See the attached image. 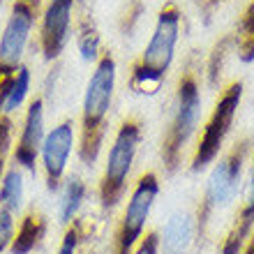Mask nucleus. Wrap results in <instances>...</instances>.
<instances>
[{
	"mask_svg": "<svg viewBox=\"0 0 254 254\" xmlns=\"http://www.w3.org/2000/svg\"><path fill=\"white\" fill-rule=\"evenodd\" d=\"M183 14L176 2H164L157 12L153 35L139 61L129 67V90L143 97H153L162 90L164 79L174 65L176 47L181 40Z\"/></svg>",
	"mask_w": 254,
	"mask_h": 254,
	"instance_id": "nucleus-1",
	"label": "nucleus"
},
{
	"mask_svg": "<svg viewBox=\"0 0 254 254\" xmlns=\"http://www.w3.org/2000/svg\"><path fill=\"white\" fill-rule=\"evenodd\" d=\"M114 90L116 58L111 51H104L100 61L95 63V69L90 72L86 93H83V104H81L76 155H79L81 164H86V167H93L100 160L102 146L107 139V118L111 102H114Z\"/></svg>",
	"mask_w": 254,
	"mask_h": 254,
	"instance_id": "nucleus-2",
	"label": "nucleus"
},
{
	"mask_svg": "<svg viewBox=\"0 0 254 254\" xmlns=\"http://www.w3.org/2000/svg\"><path fill=\"white\" fill-rule=\"evenodd\" d=\"M201 121V83L199 74L188 67L178 79L174 97V114L169 121L160 146V160L164 174L174 176L183 167V155Z\"/></svg>",
	"mask_w": 254,
	"mask_h": 254,
	"instance_id": "nucleus-3",
	"label": "nucleus"
},
{
	"mask_svg": "<svg viewBox=\"0 0 254 254\" xmlns=\"http://www.w3.org/2000/svg\"><path fill=\"white\" fill-rule=\"evenodd\" d=\"M143 136V127L139 118H125L116 132L107 155V167L102 171L97 196L102 210H114L127 192V181L132 174L134 160L139 153V143Z\"/></svg>",
	"mask_w": 254,
	"mask_h": 254,
	"instance_id": "nucleus-4",
	"label": "nucleus"
},
{
	"mask_svg": "<svg viewBox=\"0 0 254 254\" xmlns=\"http://www.w3.org/2000/svg\"><path fill=\"white\" fill-rule=\"evenodd\" d=\"M250 139L238 141L224 157H220V162L213 167L210 176H208L206 190L201 196V203L196 208V234L206 231V224L210 222L213 213L217 208L227 206L229 201H234V196L241 190L243 181V169H245V160L250 155Z\"/></svg>",
	"mask_w": 254,
	"mask_h": 254,
	"instance_id": "nucleus-5",
	"label": "nucleus"
},
{
	"mask_svg": "<svg viewBox=\"0 0 254 254\" xmlns=\"http://www.w3.org/2000/svg\"><path fill=\"white\" fill-rule=\"evenodd\" d=\"M241 100H243L241 81H231L220 93L213 111L208 116L206 125H203V129H201V134H199V141H196V146H194L192 160H190V171H192V174L203 171L208 164H213V162L220 157V150L224 148V141H227L229 132H231V127H234Z\"/></svg>",
	"mask_w": 254,
	"mask_h": 254,
	"instance_id": "nucleus-6",
	"label": "nucleus"
},
{
	"mask_svg": "<svg viewBox=\"0 0 254 254\" xmlns=\"http://www.w3.org/2000/svg\"><path fill=\"white\" fill-rule=\"evenodd\" d=\"M160 194V178L155 171L141 174L134 183V190L127 196L121 222L114 234V254H132L134 248L143 238V229Z\"/></svg>",
	"mask_w": 254,
	"mask_h": 254,
	"instance_id": "nucleus-7",
	"label": "nucleus"
},
{
	"mask_svg": "<svg viewBox=\"0 0 254 254\" xmlns=\"http://www.w3.org/2000/svg\"><path fill=\"white\" fill-rule=\"evenodd\" d=\"M42 16V0H14L12 12L0 35V63L19 67L35 23Z\"/></svg>",
	"mask_w": 254,
	"mask_h": 254,
	"instance_id": "nucleus-8",
	"label": "nucleus"
},
{
	"mask_svg": "<svg viewBox=\"0 0 254 254\" xmlns=\"http://www.w3.org/2000/svg\"><path fill=\"white\" fill-rule=\"evenodd\" d=\"M76 146V125L72 118L58 123V125L47 132L44 146H42V171H44V183L49 192H58L65 181L67 162Z\"/></svg>",
	"mask_w": 254,
	"mask_h": 254,
	"instance_id": "nucleus-9",
	"label": "nucleus"
},
{
	"mask_svg": "<svg viewBox=\"0 0 254 254\" xmlns=\"http://www.w3.org/2000/svg\"><path fill=\"white\" fill-rule=\"evenodd\" d=\"M74 5L76 0H49L40 16V51L42 58L54 63L65 51L69 30L74 23Z\"/></svg>",
	"mask_w": 254,
	"mask_h": 254,
	"instance_id": "nucleus-10",
	"label": "nucleus"
},
{
	"mask_svg": "<svg viewBox=\"0 0 254 254\" xmlns=\"http://www.w3.org/2000/svg\"><path fill=\"white\" fill-rule=\"evenodd\" d=\"M44 100L35 97L26 109L23 125H21L19 141L14 146V164L26 171H35V164L40 160L42 146H44Z\"/></svg>",
	"mask_w": 254,
	"mask_h": 254,
	"instance_id": "nucleus-11",
	"label": "nucleus"
},
{
	"mask_svg": "<svg viewBox=\"0 0 254 254\" xmlns=\"http://www.w3.org/2000/svg\"><path fill=\"white\" fill-rule=\"evenodd\" d=\"M252 231H254V155H252V164H250L248 178L243 183L241 210L236 213L234 224H231L227 238L222 243V254H238L245 248V243H248Z\"/></svg>",
	"mask_w": 254,
	"mask_h": 254,
	"instance_id": "nucleus-12",
	"label": "nucleus"
},
{
	"mask_svg": "<svg viewBox=\"0 0 254 254\" xmlns=\"http://www.w3.org/2000/svg\"><path fill=\"white\" fill-rule=\"evenodd\" d=\"M196 234V217L190 210H176L167 220L164 234L160 236V248L164 254H185Z\"/></svg>",
	"mask_w": 254,
	"mask_h": 254,
	"instance_id": "nucleus-13",
	"label": "nucleus"
},
{
	"mask_svg": "<svg viewBox=\"0 0 254 254\" xmlns=\"http://www.w3.org/2000/svg\"><path fill=\"white\" fill-rule=\"evenodd\" d=\"M49 229L47 217L37 210H28L19 222V229L14 231L12 245H9V252L12 254H30L40 248V243L44 241Z\"/></svg>",
	"mask_w": 254,
	"mask_h": 254,
	"instance_id": "nucleus-14",
	"label": "nucleus"
},
{
	"mask_svg": "<svg viewBox=\"0 0 254 254\" xmlns=\"http://www.w3.org/2000/svg\"><path fill=\"white\" fill-rule=\"evenodd\" d=\"M58 220L61 224H72L76 220V215H79L81 206H83V201H86V194H88V185L83 183V178L79 176H69L65 178L58 190Z\"/></svg>",
	"mask_w": 254,
	"mask_h": 254,
	"instance_id": "nucleus-15",
	"label": "nucleus"
},
{
	"mask_svg": "<svg viewBox=\"0 0 254 254\" xmlns=\"http://www.w3.org/2000/svg\"><path fill=\"white\" fill-rule=\"evenodd\" d=\"M74 30H76L74 37H76V49H79L81 58L86 63H97L104 51H102V37H100L97 26H95V21L83 14L74 23Z\"/></svg>",
	"mask_w": 254,
	"mask_h": 254,
	"instance_id": "nucleus-16",
	"label": "nucleus"
},
{
	"mask_svg": "<svg viewBox=\"0 0 254 254\" xmlns=\"http://www.w3.org/2000/svg\"><path fill=\"white\" fill-rule=\"evenodd\" d=\"M234 49L243 63L254 61V0H250L238 16L234 33Z\"/></svg>",
	"mask_w": 254,
	"mask_h": 254,
	"instance_id": "nucleus-17",
	"label": "nucleus"
},
{
	"mask_svg": "<svg viewBox=\"0 0 254 254\" xmlns=\"http://www.w3.org/2000/svg\"><path fill=\"white\" fill-rule=\"evenodd\" d=\"M23 174L21 169L14 164L12 169H7L2 181H0V208H5L9 213H19L23 206Z\"/></svg>",
	"mask_w": 254,
	"mask_h": 254,
	"instance_id": "nucleus-18",
	"label": "nucleus"
},
{
	"mask_svg": "<svg viewBox=\"0 0 254 254\" xmlns=\"http://www.w3.org/2000/svg\"><path fill=\"white\" fill-rule=\"evenodd\" d=\"M28 93H30V69L26 65H21L19 72H16V79L12 83V90H9V97H7L5 114H14L16 109H21Z\"/></svg>",
	"mask_w": 254,
	"mask_h": 254,
	"instance_id": "nucleus-19",
	"label": "nucleus"
},
{
	"mask_svg": "<svg viewBox=\"0 0 254 254\" xmlns=\"http://www.w3.org/2000/svg\"><path fill=\"white\" fill-rule=\"evenodd\" d=\"M234 42V37H222L217 44L210 51V58H208L206 65V74H208V86L215 88L220 83V74H222V65H224V56H227L229 44Z\"/></svg>",
	"mask_w": 254,
	"mask_h": 254,
	"instance_id": "nucleus-20",
	"label": "nucleus"
},
{
	"mask_svg": "<svg viewBox=\"0 0 254 254\" xmlns=\"http://www.w3.org/2000/svg\"><path fill=\"white\" fill-rule=\"evenodd\" d=\"M14 139V123L9 114H0V181L7 171V155L12 150Z\"/></svg>",
	"mask_w": 254,
	"mask_h": 254,
	"instance_id": "nucleus-21",
	"label": "nucleus"
},
{
	"mask_svg": "<svg viewBox=\"0 0 254 254\" xmlns=\"http://www.w3.org/2000/svg\"><path fill=\"white\" fill-rule=\"evenodd\" d=\"M143 9H146V7H143V0H129V2H127V7L121 14V21H118V28H121V33L125 35V37H129V35L136 30L141 16H143Z\"/></svg>",
	"mask_w": 254,
	"mask_h": 254,
	"instance_id": "nucleus-22",
	"label": "nucleus"
},
{
	"mask_svg": "<svg viewBox=\"0 0 254 254\" xmlns=\"http://www.w3.org/2000/svg\"><path fill=\"white\" fill-rule=\"evenodd\" d=\"M19 67L7 65V63H0V114H5L7 97H9V90H12V83H14V79H16Z\"/></svg>",
	"mask_w": 254,
	"mask_h": 254,
	"instance_id": "nucleus-23",
	"label": "nucleus"
},
{
	"mask_svg": "<svg viewBox=\"0 0 254 254\" xmlns=\"http://www.w3.org/2000/svg\"><path fill=\"white\" fill-rule=\"evenodd\" d=\"M14 231H16V224H14V213L0 208V254L9 250L14 238Z\"/></svg>",
	"mask_w": 254,
	"mask_h": 254,
	"instance_id": "nucleus-24",
	"label": "nucleus"
},
{
	"mask_svg": "<svg viewBox=\"0 0 254 254\" xmlns=\"http://www.w3.org/2000/svg\"><path fill=\"white\" fill-rule=\"evenodd\" d=\"M79 243H81V229L76 224V220H74L72 224H67L63 243H61V248H58V254H76Z\"/></svg>",
	"mask_w": 254,
	"mask_h": 254,
	"instance_id": "nucleus-25",
	"label": "nucleus"
},
{
	"mask_svg": "<svg viewBox=\"0 0 254 254\" xmlns=\"http://www.w3.org/2000/svg\"><path fill=\"white\" fill-rule=\"evenodd\" d=\"M160 252V234L157 231H148L139 241V245L134 248L132 254H157Z\"/></svg>",
	"mask_w": 254,
	"mask_h": 254,
	"instance_id": "nucleus-26",
	"label": "nucleus"
},
{
	"mask_svg": "<svg viewBox=\"0 0 254 254\" xmlns=\"http://www.w3.org/2000/svg\"><path fill=\"white\" fill-rule=\"evenodd\" d=\"M224 0H196V5H199V12L203 14V19L210 21V16L215 14V9L222 5Z\"/></svg>",
	"mask_w": 254,
	"mask_h": 254,
	"instance_id": "nucleus-27",
	"label": "nucleus"
},
{
	"mask_svg": "<svg viewBox=\"0 0 254 254\" xmlns=\"http://www.w3.org/2000/svg\"><path fill=\"white\" fill-rule=\"evenodd\" d=\"M243 254H254V231L250 234L248 243H245V250H243Z\"/></svg>",
	"mask_w": 254,
	"mask_h": 254,
	"instance_id": "nucleus-28",
	"label": "nucleus"
}]
</instances>
